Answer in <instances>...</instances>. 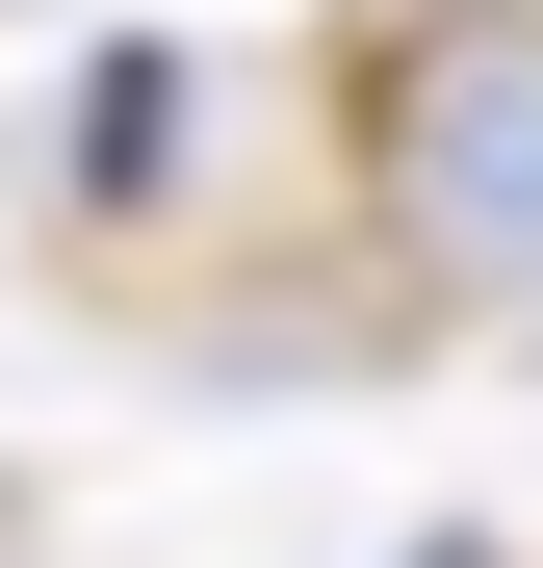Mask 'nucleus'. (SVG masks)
Masks as SVG:
<instances>
[{"label":"nucleus","mask_w":543,"mask_h":568,"mask_svg":"<svg viewBox=\"0 0 543 568\" xmlns=\"http://www.w3.org/2000/svg\"><path fill=\"white\" fill-rule=\"evenodd\" d=\"M362 130H389V233L440 284H543V0H414Z\"/></svg>","instance_id":"nucleus-1"},{"label":"nucleus","mask_w":543,"mask_h":568,"mask_svg":"<svg viewBox=\"0 0 543 568\" xmlns=\"http://www.w3.org/2000/svg\"><path fill=\"white\" fill-rule=\"evenodd\" d=\"M0 568H52V542H27V517H0Z\"/></svg>","instance_id":"nucleus-2"},{"label":"nucleus","mask_w":543,"mask_h":568,"mask_svg":"<svg viewBox=\"0 0 543 568\" xmlns=\"http://www.w3.org/2000/svg\"><path fill=\"white\" fill-rule=\"evenodd\" d=\"M414 568H492V542H414Z\"/></svg>","instance_id":"nucleus-3"}]
</instances>
